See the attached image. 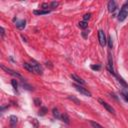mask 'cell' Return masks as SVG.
<instances>
[{"label":"cell","instance_id":"6da1fadb","mask_svg":"<svg viewBox=\"0 0 128 128\" xmlns=\"http://www.w3.org/2000/svg\"><path fill=\"white\" fill-rule=\"evenodd\" d=\"M1 68H2V69L5 71V72H7L8 74H10V75H12V76H14V77H16V78H19V79H21V80H24L23 77L18 73V72H16V71H14V70H12V69H10V68H8V67H5L4 65H1Z\"/></svg>","mask_w":128,"mask_h":128},{"label":"cell","instance_id":"7a4b0ae2","mask_svg":"<svg viewBox=\"0 0 128 128\" xmlns=\"http://www.w3.org/2000/svg\"><path fill=\"white\" fill-rule=\"evenodd\" d=\"M74 87H75V89L77 90L78 92H80L81 94H83V95H85V96H88V97H90L91 96V93H90V91H88L86 88H84L82 85H80V84H75L74 85Z\"/></svg>","mask_w":128,"mask_h":128},{"label":"cell","instance_id":"3957f363","mask_svg":"<svg viewBox=\"0 0 128 128\" xmlns=\"http://www.w3.org/2000/svg\"><path fill=\"white\" fill-rule=\"evenodd\" d=\"M31 64V66L33 68V71H34V73H36V74H42V72H43V70H42V67L40 66V64L36 62V61H34L32 60L30 62Z\"/></svg>","mask_w":128,"mask_h":128},{"label":"cell","instance_id":"277c9868","mask_svg":"<svg viewBox=\"0 0 128 128\" xmlns=\"http://www.w3.org/2000/svg\"><path fill=\"white\" fill-rule=\"evenodd\" d=\"M98 39H99V43L102 47H104L107 43V39H106V36H105V33L103 30H99L98 31Z\"/></svg>","mask_w":128,"mask_h":128},{"label":"cell","instance_id":"5b68a950","mask_svg":"<svg viewBox=\"0 0 128 128\" xmlns=\"http://www.w3.org/2000/svg\"><path fill=\"white\" fill-rule=\"evenodd\" d=\"M98 101H99V103H100L102 106H103V107H104L106 110H107V111H108L109 113H111V114L115 115V110L113 109V107H112V106H110L108 103H106V102H105L104 100H102V99H99Z\"/></svg>","mask_w":128,"mask_h":128},{"label":"cell","instance_id":"8992f818","mask_svg":"<svg viewBox=\"0 0 128 128\" xmlns=\"http://www.w3.org/2000/svg\"><path fill=\"white\" fill-rule=\"evenodd\" d=\"M127 16H128V10H127V8L122 7L120 12H119V14H118V20L119 21H124L126 19Z\"/></svg>","mask_w":128,"mask_h":128},{"label":"cell","instance_id":"52a82bcc","mask_svg":"<svg viewBox=\"0 0 128 128\" xmlns=\"http://www.w3.org/2000/svg\"><path fill=\"white\" fill-rule=\"evenodd\" d=\"M107 8H108V11H109V12H114L115 10H116V8H117L116 2H115L114 0H111V1H109V2H108V5H107Z\"/></svg>","mask_w":128,"mask_h":128},{"label":"cell","instance_id":"ba28073f","mask_svg":"<svg viewBox=\"0 0 128 128\" xmlns=\"http://www.w3.org/2000/svg\"><path fill=\"white\" fill-rule=\"evenodd\" d=\"M70 77L73 79L74 81H76V82H77L78 84H80V85H84V84H85V81H84L82 78H80L79 76H77L76 74H71Z\"/></svg>","mask_w":128,"mask_h":128},{"label":"cell","instance_id":"9c48e42d","mask_svg":"<svg viewBox=\"0 0 128 128\" xmlns=\"http://www.w3.org/2000/svg\"><path fill=\"white\" fill-rule=\"evenodd\" d=\"M16 27L18 29H23L25 26H26V21L25 20H19V21H16Z\"/></svg>","mask_w":128,"mask_h":128},{"label":"cell","instance_id":"30bf717a","mask_svg":"<svg viewBox=\"0 0 128 128\" xmlns=\"http://www.w3.org/2000/svg\"><path fill=\"white\" fill-rule=\"evenodd\" d=\"M50 10H34L33 13L35 15H45V14H49Z\"/></svg>","mask_w":128,"mask_h":128},{"label":"cell","instance_id":"8fae6325","mask_svg":"<svg viewBox=\"0 0 128 128\" xmlns=\"http://www.w3.org/2000/svg\"><path fill=\"white\" fill-rule=\"evenodd\" d=\"M17 120H18V119H17V117L14 116V115H11V116H10V125H11L12 128H14L16 126Z\"/></svg>","mask_w":128,"mask_h":128},{"label":"cell","instance_id":"7c38bea8","mask_svg":"<svg viewBox=\"0 0 128 128\" xmlns=\"http://www.w3.org/2000/svg\"><path fill=\"white\" fill-rule=\"evenodd\" d=\"M61 120L64 123H66V124H69V123H70V118H69V116H68L66 113L61 114Z\"/></svg>","mask_w":128,"mask_h":128},{"label":"cell","instance_id":"4fadbf2b","mask_svg":"<svg viewBox=\"0 0 128 128\" xmlns=\"http://www.w3.org/2000/svg\"><path fill=\"white\" fill-rule=\"evenodd\" d=\"M52 114L56 119H61V114L59 113V110L57 108H53L52 109Z\"/></svg>","mask_w":128,"mask_h":128},{"label":"cell","instance_id":"5bb4252c","mask_svg":"<svg viewBox=\"0 0 128 128\" xmlns=\"http://www.w3.org/2000/svg\"><path fill=\"white\" fill-rule=\"evenodd\" d=\"M23 67H24L27 71H29V72H34V71H33V68H32V66H31L30 63L24 62V63H23Z\"/></svg>","mask_w":128,"mask_h":128},{"label":"cell","instance_id":"9a60e30c","mask_svg":"<svg viewBox=\"0 0 128 128\" xmlns=\"http://www.w3.org/2000/svg\"><path fill=\"white\" fill-rule=\"evenodd\" d=\"M48 112V109L46 107H41L39 112H38V115H40V116H44V115Z\"/></svg>","mask_w":128,"mask_h":128},{"label":"cell","instance_id":"2e32d148","mask_svg":"<svg viewBox=\"0 0 128 128\" xmlns=\"http://www.w3.org/2000/svg\"><path fill=\"white\" fill-rule=\"evenodd\" d=\"M78 25H79V27H80V28L85 29V28H87L88 23H87V21H80Z\"/></svg>","mask_w":128,"mask_h":128},{"label":"cell","instance_id":"e0dca14e","mask_svg":"<svg viewBox=\"0 0 128 128\" xmlns=\"http://www.w3.org/2000/svg\"><path fill=\"white\" fill-rule=\"evenodd\" d=\"M90 124H91V126L93 127V128H103L102 127L99 123H97V122H95V121H90Z\"/></svg>","mask_w":128,"mask_h":128},{"label":"cell","instance_id":"ac0fdd59","mask_svg":"<svg viewBox=\"0 0 128 128\" xmlns=\"http://www.w3.org/2000/svg\"><path fill=\"white\" fill-rule=\"evenodd\" d=\"M116 77H117V79H118V81H119V82H120L122 85H123V86H124L125 88H128V84L125 82V81L124 80H123L121 77H119V76H116Z\"/></svg>","mask_w":128,"mask_h":128},{"label":"cell","instance_id":"d6986e66","mask_svg":"<svg viewBox=\"0 0 128 128\" xmlns=\"http://www.w3.org/2000/svg\"><path fill=\"white\" fill-rule=\"evenodd\" d=\"M121 95H122V97L124 98V99L128 102V91H125V90H122L121 91Z\"/></svg>","mask_w":128,"mask_h":128},{"label":"cell","instance_id":"ffe728a7","mask_svg":"<svg viewBox=\"0 0 128 128\" xmlns=\"http://www.w3.org/2000/svg\"><path fill=\"white\" fill-rule=\"evenodd\" d=\"M107 42H108L109 48H112L113 47V41H112V37L111 36H108L107 37Z\"/></svg>","mask_w":128,"mask_h":128},{"label":"cell","instance_id":"44dd1931","mask_svg":"<svg viewBox=\"0 0 128 128\" xmlns=\"http://www.w3.org/2000/svg\"><path fill=\"white\" fill-rule=\"evenodd\" d=\"M11 84H12V86H13L14 90H16V91H17V87H18V83H17L16 79H13V80H12V81H11Z\"/></svg>","mask_w":128,"mask_h":128},{"label":"cell","instance_id":"7402d4cb","mask_svg":"<svg viewBox=\"0 0 128 128\" xmlns=\"http://www.w3.org/2000/svg\"><path fill=\"white\" fill-rule=\"evenodd\" d=\"M91 15H92L91 13H86V14L83 16V21H87V20H89V19L91 18Z\"/></svg>","mask_w":128,"mask_h":128},{"label":"cell","instance_id":"603a6c76","mask_svg":"<svg viewBox=\"0 0 128 128\" xmlns=\"http://www.w3.org/2000/svg\"><path fill=\"white\" fill-rule=\"evenodd\" d=\"M68 98H69V99L70 100H72V101H74L75 102V103L76 104H80V101L77 99V98H75V97H73V96H69V97H68Z\"/></svg>","mask_w":128,"mask_h":128},{"label":"cell","instance_id":"cb8c5ba5","mask_svg":"<svg viewBox=\"0 0 128 128\" xmlns=\"http://www.w3.org/2000/svg\"><path fill=\"white\" fill-rule=\"evenodd\" d=\"M58 5H59V2H57V1H53V2H51V3H50L51 8H56Z\"/></svg>","mask_w":128,"mask_h":128},{"label":"cell","instance_id":"d4e9b609","mask_svg":"<svg viewBox=\"0 0 128 128\" xmlns=\"http://www.w3.org/2000/svg\"><path fill=\"white\" fill-rule=\"evenodd\" d=\"M21 85H22V86L23 87H25V88H26V89H28V90H32V87L30 86V85H28V84H26V83H24V82H22V83H21Z\"/></svg>","mask_w":128,"mask_h":128},{"label":"cell","instance_id":"484cf974","mask_svg":"<svg viewBox=\"0 0 128 128\" xmlns=\"http://www.w3.org/2000/svg\"><path fill=\"white\" fill-rule=\"evenodd\" d=\"M49 6H50V4H48V3H43V4L41 5V7L43 8V10H48L47 8H48Z\"/></svg>","mask_w":128,"mask_h":128},{"label":"cell","instance_id":"4316f807","mask_svg":"<svg viewBox=\"0 0 128 128\" xmlns=\"http://www.w3.org/2000/svg\"><path fill=\"white\" fill-rule=\"evenodd\" d=\"M34 103H35L36 106H39L41 104V100L39 99V98H35V99H34Z\"/></svg>","mask_w":128,"mask_h":128},{"label":"cell","instance_id":"83f0119b","mask_svg":"<svg viewBox=\"0 0 128 128\" xmlns=\"http://www.w3.org/2000/svg\"><path fill=\"white\" fill-rule=\"evenodd\" d=\"M101 66L100 65H91V69L93 70H100Z\"/></svg>","mask_w":128,"mask_h":128},{"label":"cell","instance_id":"f1b7e54d","mask_svg":"<svg viewBox=\"0 0 128 128\" xmlns=\"http://www.w3.org/2000/svg\"><path fill=\"white\" fill-rule=\"evenodd\" d=\"M0 34H1V38H3L5 35V30H4L3 27H0Z\"/></svg>","mask_w":128,"mask_h":128},{"label":"cell","instance_id":"f546056e","mask_svg":"<svg viewBox=\"0 0 128 128\" xmlns=\"http://www.w3.org/2000/svg\"><path fill=\"white\" fill-rule=\"evenodd\" d=\"M88 33H89V30H88V31H86V30L83 31V32H82V36H83L84 38H86L87 35H88Z\"/></svg>","mask_w":128,"mask_h":128},{"label":"cell","instance_id":"4dcf8cb0","mask_svg":"<svg viewBox=\"0 0 128 128\" xmlns=\"http://www.w3.org/2000/svg\"><path fill=\"white\" fill-rule=\"evenodd\" d=\"M21 37H22L23 41H25V42H27V41H28V40H27V38H26V36H24V35H21Z\"/></svg>","mask_w":128,"mask_h":128}]
</instances>
